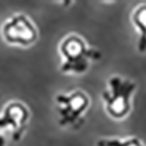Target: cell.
Instances as JSON below:
<instances>
[{"instance_id":"cell-1","label":"cell","mask_w":146,"mask_h":146,"mask_svg":"<svg viewBox=\"0 0 146 146\" xmlns=\"http://www.w3.org/2000/svg\"><path fill=\"white\" fill-rule=\"evenodd\" d=\"M64 62L61 66L62 72H84L88 69L89 61L102 57V54L95 49H90L77 35H69L60 47Z\"/></svg>"},{"instance_id":"cell-2","label":"cell","mask_w":146,"mask_h":146,"mask_svg":"<svg viewBox=\"0 0 146 146\" xmlns=\"http://www.w3.org/2000/svg\"><path fill=\"white\" fill-rule=\"evenodd\" d=\"M110 89L103 92V100L106 103V111L115 118H123L130 111V97L136 89V84L115 76L109 81Z\"/></svg>"},{"instance_id":"cell-3","label":"cell","mask_w":146,"mask_h":146,"mask_svg":"<svg viewBox=\"0 0 146 146\" xmlns=\"http://www.w3.org/2000/svg\"><path fill=\"white\" fill-rule=\"evenodd\" d=\"M1 34L4 40L9 44L29 46L38 39V32L33 22L22 13L11 17L3 25Z\"/></svg>"},{"instance_id":"cell-4","label":"cell","mask_w":146,"mask_h":146,"mask_svg":"<svg viewBox=\"0 0 146 146\" xmlns=\"http://www.w3.org/2000/svg\"><path fill=\"white\" fill-rule=\"evenodd\" d=\"M56 102L58 104V112L61 116L60 125H75L78 127L83 120H81V115L87 110L89 105L88 96L77 90L70 95H57Z\"/></svg>"},{"instance_id":"cell-5","label":"cell","mask_w":146,"mask_h":146,"mask_svg":"<svg viewBox=\"0 0 146 146\" xmlns=\"http://www.w3.org/2000/svg\"><path fill=\"white\" fill-rule=\"evenodd\" d=\"M29 111L26 105L20 102H9L0 115V130L9 129L12 131V139L19 141L27 127Z\"/></svg>"},{"instance_id":"cell-6","label":"cell","mask_w":146,"mask_h":146,"mask_svg":"<svg viewBox=\"0 0 146 146\" xmlns=\"http://www.w3.org/2000/svg\"><path fill=\"white\" fill-rule=\"evenodd\" d=\"M132 20L135 22L136 27L140 32V38L138 41V49L139 52L146 50V5H141L136 9L133 13Z\"/></svg>"},{"instance_id":"cell-7","label":"cell","mask_w":146,"mask_h":146,"mask_svg":"<svg viewBox=\"0 0 146 146\" xmlns=\"http://www.w3.org/2000/svg\"><path fill=\"white\" fill-rule=\"evenodd\" d=\"M97 146H143L137 138H130L125 141L117 139H101L97 141Z\"/></svg>"},{"instance_id":"cell-8","label":"cell","mask_w":146,"mask_h":146,"mask_svg":"<svg viewBox=\"0 0 146 146\" xmlns=\"http://www.w3.org/2000/svg\"><path fill=\"white\" fill-rule=\"evenodd\" d=\"M0 146H6V140L1 135H0Z\"/></svg>"}]
</instances>
